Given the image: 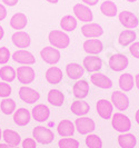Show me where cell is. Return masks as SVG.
I'll return each mask as SVG.
<instances>
[{"label": "cell", "mask_w": 139, "mask_h": 148, "mask_svg": "<svg viewBox=\"0 0 139 148\" xmlns=\"http://www.w3.org/2000/svg\"><path fill=\"white\" fill-rule=\"evenodd\" d=\"M48 40L52 47L57 49H65L70 44V38L61 30H52L48 35Z\"/></svg>", "instance_id": "obj_1"}, {"label": "cell", "mask_w": 139, "mask_h": 148, "mask_svg": "<svg viewBox=\"0 0 139 148\" xmlns=\"http://www.w3.org/2000/svg\"><path fill=\"white\" fill-rule=\"evenodd\" d=\"M32 137L34 139L42 145H48L53 141L55 139V134L52 133L51 129L42 126H37L32 130Z\"/></svg>", "instance_id": "obj_2"}, {"label": "cell", "mask_w": 139, "mask_h": 148, "mask_svg": "<svg viewBox=\"0 0 139 148\" xmlns=\"http://www.w3.org/2000/svg\"><path fill=\"white\" fill-rule=\"evenodd\" d=\"M111 125L116 132L124 134L129 132V129L131 128V121L126 115L121 114V112H116L112 115Z\"/></svg>", "instance_id": "obj_3"}, {"label": "cell", "mask_w": 139, "mask_h": 148, "mask_svg": "<svg viewBox=\"0 0 139 148\" xmlns=\"http://www.w3.org/2000/svg\"><path fill=\"white\" fill-rule=\"evenodd\" d=\"M75 127L80 135H89L96 129V124L91 118L82 116V117L76 119Z\"/></svg>", "instance_id": "obj_4"}, {"label": "cell", "mask_w": 139, "mask_h": 148, "mask_svg": "<svg viewBox=\"0 0 139 148\" xmlns=\"http://www.w3.org/2000/svg\"><path fill=\"white\" fill-rule=\"evenodd\" d=\"M16 76L18 80L26 86L35 80L36 74H35V70L30 66H20L16 70Z\"/></svg>", "instance_id": "obj_5"}, {"label": "cell", "mask_w": 139, "mask_h": 148, "mask_svg": "<svg viewBox=\"0 0 139 148\" xmlns=\"http://www.w3.org/2000/svg\"><path fill=\"white\" fill-rule=\"evenodd\" d=\"M40 57L42 58L45 62H47L49 65H56L60 60V51L52 46H48V47H45L41 49Z\"/></svg>", "instance_id": "obj_6"}, {"label": "cell", "mask_w": 139, "mask_h": 148, "mask_svg": "<svg viewBox=\"0 0 139 148\" xmlns=\"http://www.w3.org/2000/svg\"><path fill=\"white\" fill-rule=\"evenodd\" d=\"M73 14L78 20L82 22H89L92 21V11L89 9V7L82 5V3H76L73 6Z\"/></svg>", "instance_id": "obj_7"}, {"label": "cell", "mask_w": 139, "mask_h": 148, "mask_svg": "<svg viewBox=\"0 0 139 148\" xmlns=\"http://www.w3.org/2000/svg\"><path fill=\"white\" fill-rule=\"evenodd\" d=\"M108 64H109V67L114 71H123L128 67L129 60L125 55L116 53V55H112L110 57Z\"/></svg>", "instance_id": "obj_8"}, {"label": "cell", "mask_w": 139, "mask_h": 148, "mask_svg": "<svg viewBox=\"0 0 139 148\" xmlns=\"http://www.w3.org/2000/svg\"><path fill=\"white\" fill-rule=\"evenodd\" d=\"M19 97L22 101H25L27 104H35L36 101L39 100L40 94L37 90L30 88L28 86H22L19 89Z\"/></svg>", "instance_id": "obj_9"}, {"label": "cell", "mask_w": 139, "mask_h": 148, "mask_svg": "<svg viewBox=\"0 0 139 148\" xmlns=\"http://www.w3.org/2000/svg\"><path fill=\"white\" fill-rule=\"evenodd\" d=\"M12 59H14V61H16V62L21 64V65H26V66L34 65V64L36 62L35 56L30 51L25 50V49H20V50H17V51L14 52Z\"/></svg>", "instance_id": "obj_10"}, {"label": "cell", "mask_w": 139, "mask_h": 148, "mask_svg": "<svg viewBox=\"0 0 139 148\" xmlns=\"http://www.w3.org/2000/svg\"><path fill=\"white\" fill-rule=\"evenodd\" d=\"M81 34L87 38H98L103 34V29L98 23L89 22L81 27Z\"/></svg>", "instance_id": "obj_11"}, {"label": "cell", "mask_w": 139, "mask_h": 148, "mask_svg": "<svg viewBox=\"0 0 139 148\" xmlns=\"http://www.w3.org/2000/svg\"><path fill=\"white\" fill-rule=\"evenodd\" d=\"M96 109L98 115L103 119H109L112 117V110H114V105L107 99H100L96 105Z\"/></svg>", "instance_id": "obj_12"}, {"label": "cell", "mask_w": 139, "mask_h": 148, "mask_svg": "<svg viewBox=\"0 0 139 148\" xmlns=\"http://www.w3.org/2000/svg\"><path fill=\"white\" fill-rule=\"evenodd\" d=\"M111 104L114 105L118 110H126L129 106V98L126 94L121 91H114L111 95Z\"/></svg>", "instance_id": "obj_13"}, {"label": "cell", "mask_w": 139, "mask_h": 148, "mask_svg": "<svg viewBox=\"0 0 139 148\" xmlns=\"http://www.w3.org/2000/svg\"><path fill=\"white\" fill-rule=\"evenodd\" d=\"M31 116H32V118L35 119L36 121L45 123V121H47V120L49 119L50 110H49V108L44 104L36 105V106L32 108Z\"/></svg>", "instance_id": "obj_14"}, {"label": "cell", "mask_w": 139, "mask_h": 148, "mask_svg": "<svg viewBox=\"0 0 139 148\" xmlns=\"http://www.w3.org/2000/svg\"><path fill=\"white\" fill-rule=\"evenodd\" d=\"M118 18H119V21L120 23L126 27V28H128V29H132V28H136L137 26H138V18L136 17V16L134 15L132 12L130 11H127V10H124V11H121L119 16H118Z\"/></svg>", "instance_id": "obj_15"}, {"label": "cell", "mask_w": 139, "mask_h": 148, "mask_svg": "<svg viewBox=\"0 0 139 148\" xmlns=\"http://www.w3.org/2000/svg\"><path fill=\"white\" fill-rule=\"evenodd\" d=\"M11 40L16 47L18 48H28L31 42L30 36L26 32V31H17L11 36Z\"/></svg>", "instance_id": "obj_16"}, {"label": "cell", "mask_w": 139, "mask_h": 148, "mask_svg": "<svg viewBox=\"0 0 139 148\" xmlns=\"http://www.w3.org/2000/svg\"><path fill=\"white\" fill-rule=\"evenodd\" d=\"M76 130V127L71 120L62 119L57 126V132L61 137H71Z\"/></svg>", "instance_id": "obj_17"}, {"label": "cell", "mask_w": 139, "mask_h": 148, "mask_svg": "<svg viewBox=\"0 0 139 148\" xmlns=\"http://www.w3.org/2000/svg\"><path fill=\"white\" fill-rule=\"evenodd\" d=\"M90 82H92L95 86L103 89H109L112 87V82L109 77H107L106 75L100 74V73H96V74L90 76Z\"/></svg>", "instance_id": "obj_18"}, {"label": "cell", "mask_w": 139, "mask_h": 148, "mask_svg": "<svg viewBox=\"0 0 139 148\" xmlns=\"http://www.w3.org/2000/svg\"><path fill=\"white\" fill-rule=\"evenodd\" d=\"M82 48L89 55H98L103 51V45L99 39H88L84 42Z\"/></svg>", "instance_id": "obj_19"}, {"label": "cell", "mask_w": 139, "mask_h": 148, "mask_svg": "<svg viewBox=\"0 0 139 148\" xmlns=\"http://www.w3.org/2000/svg\"><path fill=\"white\" fill-rule=\"evenodd\" d=\"M84 67L88 73H97L103 67V60L97 56H87L84 59Z\"/></svg>", "instance_id": "obj_20"}, {"label": "cell", "mask_w": 139, "mask_h": 148, "mask_svg": "<svg viewBox=\"0 0 139 148\" xmlns=\"http://www.w3.org/2000/svg\"><path fill=\"white\" fill-rule=\"evenodd\" d=\"M31 114L26 108H19L14 112V121L18 126H27L30 123Z\"/></svg>", "instance_id": "obj_21"}, {"label": "cell", "mask_w": 139, "mask_h": 148, "mask_svg": "<svg viewBox=\"0 0 139 148\" xmlns=\"http://www.w3.org/2000/svg\"><path fill=\"white\" fill-rule=\"evenodd\" d=\"M84 73H85V69L79 64L71 62V64H68L66 66V74L70 79L79 80L81 77L84 76Z\"/></svg>", "instance_id": "obj_22"}, {"label": "cell", "mask_w": 139, "mask_h": 148, "mask_svg": "<svg viewBox=\"0 0 139 148\" xmlns=\"http://www.w3.org/2000/svg\"><path fill=\"white\" fill-rule=\"evenodd\" d=\"M45 76H46V80L49 82V84H51V85H57V84H59V82L62 80V77H64L62 70L56 66L50 67L46 71Z\"/></svg>", "instance_id": "obj_23"}, {"label": "cell", "mask_w": 139, "mask_h": 148, "mask_svg": "<svg viewBox=\"0 0 139 148\" xmlns=\"http://www.w3.org/2000/svg\"><path fill=\"white\" fill-rule=\"evenodd\" d=\"M73 92L76 98H86L89 94V84L86 80H77L73 87Z\"/></svg>", "instance_id": "obj_24"}, {"label": "cell", "mask_w": 139, "mask_h": 148, "mask_svg": "<svg viewBox=\"0 0 139 148\" xmlns=\"http://www.w3.org/2000/svg\"><path fill=\"white\" fill-rule=\"evenodd\" d=\"M28 23V19H27V16L22 12H18L11 17L10 19V27L15 30H22L26 28Z\"/></svg>", "instance_id": "obj_25"}, {"label": "cell", "mask_w": 139, "mask_h": 148, "mask_svg": "<svg viewBox=\"0 0 139 148\" xmlns=\"http://www.w3.org/2000/svg\"><path fill=\"white\" fill-rule=\"evenodd\" d=\"M2 138L6 144L11 145V146H19V144L21 143V137L20 135L11 129H6L2 132Z\"/></svg>", "instance_id": "obj_26"}, {"label": "cell", "mask_w": 139, "mask_h": 148, "mask_svg": "<svg viewBox=\"0 0 139 148\" xmlns=\"http://www.w3.org/2000/svg\"><path fill=\"white\" fill-rule=\"evenodd\" d=\"M70 109L73 111V114H75L76 116H79V117H82V116H86L89 110H90V106L88 103L86 101H81V100H76L71 104V107Z\"/></svg>", "instance_id": "obj_27"}, {"label": "cell", "mask_w": 139, "mask_h": 148, "mask_svg": "<svg viewBox=\"0 0 139 148\" xmlns=\"http://www.w3.org/2000/svg\"><path fill=\"white\" fill-rule=\"evenodd\" d=\"M136 143V137L132 134L124 133L118 136V144L121 148H135Z\"/></svg>", "instance_id": "obj_28"}, {"label": "cell", "mask_w": 139, "mask_h": 148, "mask_svg": "<svg viewBox=\"0 0 139 148\" xmlns=\"http://www.w3.org/2000/svg\"><path fill=\"white\" fill-rule=\"evenodd\" d=\"M47 99H48V101H49L50 105L56 106V107H60V106H62L64 101H65V96L58 89H51L48 92Z\"/></svg>", "instance_id": "obj_29"}, {"label": "cell", "mask_w": 139, "mask_h": 148, "mask_svg": "<svg viewBox=\"0 0 139 148\" xmlns=\"http://www.w3.org/2000/svg\"><path fill=\"white\" fill-rule=\"evenodd\" d=\"M136 39V32L134 30H124L120 32L118 37V42L123 47H126L128 45L132 44Z\"/></svg>", "instance_id": "obj_30"}, {"label": "cell", "mask_w": 139, "mask_h": 148, "mask_svg": "<svg viewBox=\"0 0 139 148\" xmlns=\"http://www.w3.org/2000/svg\"><path fill=\"white\" fill-rule=\"evenodd\" d=\"M134 77L130 74H124L119 77V87L123 91H130L134 88Z\"/></svg>", "instance_id": "obj_31"}, {"label": "cell", "mask_w": 139, "mask_h": 148, "mask_svg": "<svg viewBox=\"0 0 139 148\" xmlns=\"http://www.w3.org/2000/svg\"><path fill=\"white\" fill-rule=\"evenodd\" d=\"M60 27L65 31H73L77 28V19L73 16H65L60 20Z\"/></svg>", "instance_id": "obj_32"}, {"label": "cell", "mask_w": 139, "mask_h": 148, "mask_svg": "<svg viewBox=\"0 0 139 148\" xmlns=\"http://www.w3.org/2000/svg\"><path fill=\"white\" fill-rule=\"evenodd\" d=\"M16 77V70L11 66H2L0 68V78L3 82H12Z\"/></svg>", "instance_id": "obj_33"}, {"label": "cell", "mask_w": 139, "mask_h": 148, "mask_svg": "<svg viewBox=\"0 0 139 148\" xmlns=\"http://www.w3.org/2000/svg\"><path fill=\"white\" fill-rule=\"evenodd\" d=\"M100 11L107 17H115L117 15V6L115 2L110 0H106L100 6Z\"/></svg>", "instance_id": "obj_34"}, {"label": "cell", "mask_w": 139, "mask_h": 148, "mask_svg": "<svg viewBox=\"0 0 139 148\" xmlns=\"http://www.w3.org/2000/svg\"><path fill=\"white\" fill-rule=\"evenodd\" d=\"M0 109L5 115H11L16 111V103L11 98H3L0 103Z\"/></svg>", "instance_id": "obj_35"}, {"label": "cell", "mask_w": 139, "mask_h": 148, "mask_svg": "<svg viewBox=\"0 0 139 148\" xmlns=\"http://www.w3.org/2000/svg\"><path fill=\"white\" fill-rule=\"evenodd\" d=\"M86 146L88 148H103V140L101 138L95 135V134H89L87 137H86Z\"/></svg>", "instance_id": "obj_36"}, {"label": "cell", "mask_w": 139, "mask_h": 148, "mask_svg": "<svg viewBox=\"0 0 139 148\" xmlns=\"http://www.w3.org/2000/svg\"><path fill=\"white\" fill-rule=\"evenodd\" d=\"M58 146L59 148H79V141L70 137H65L58 141Z\"/></svg>", "instance_id": "obj_37"}, {"label": "cell", "mask_w": 139, "mask_h": 148, "mask_svg": "<svg viewBox=\"0 0 139 148\" xmlns=\"http://www.w3.org/2000/svg\"><path fill=\"white\" fill-rule=\"evenodd\" d=\"M11 91H12V89L8 82H0V97L1 98H8L11 95Z\"/></svg>", "instance_id": "obj_38"}, {"label": "cell", "mask_w": 139, "mask_h": 148, "mask_svg": "<svg viewBox=\"0 0 139 148\" xmlns=\"http://www.w3.org/2000/svg\"><path fill=\"white\" fill-rule=\"evenodd\" d=\"M10 58H11V55L7 47H0V65L7 64Z\"/></svg>", "instance_id": "obj_39"}, {"label": "cell", "mask_w": 139, "mask_h": 148, "mask_svg": "<svg viewBox=\"0 0 139 148\" xmlns=\"http://www.w3.org/2000/svg\"><path fill=\"white\" fill-rule=\"evenodd\" d=\"M37 141L34 138H26L22 141V148H36L37 147Z\"/></svg>", "instance_id": "obj_40"}, {"label": "cell", "mask_w": 139, "mask_h": 148, "mask_svg": "<svg viewBox=\"0 0 139 148\" xmlns=\"http://www.w3.org/2000/svg\"><path fill=\"white\" fill-rule=\"evenodd\" d=\"M129 51H130V53H131L135 58L139 59V41L132 42V45L130 46V48H129Z\"/></svg>", "instance_id": "obj_41"}, {"label": "cell", "mask_w": 139, "mask_h": 148, "mask_svg": "<svg viewBox=\"0 0 139 148\" xmlns=\"http://www.w3.org/2000/svg\"><path fill=\"white\" fill-rule=\"evenodd\" d=\"M7 17V9L5 8L3 5L0 3V21H2Z\"/></svg>", "instance_id": "obj_42"}, {"label": "cell", "mask_w": 139, "mask_h": 148, "mask_svg": "<svg viewBox=\"0 0 139 148\" xmlns=\"http://www.w3.org/2000/svg\"><path fill=\"white\" fill-rule=\"evenodd\" d=\"M2 2L5 5L9 6V7H14V6H16L18 3V0H2Z\"/></svg>", "instance_id": "obj_43"}, {"label": "cell", "mask_w": 139, "mask_h": 148, "mask_svg": "<svg viewBox=\"0 0 139 148\" xmlns=\"http://www.w3.org/2000/svg\"><path fill=\"white\" fill-rule=\"evenodd\" d=\"M99 0H82L84 3H86L88 6H95L96 3H98Z\"/></svg>", "instance_id": "obj_44"}, {"label": "cell", "mask_w": 139, "mask_h": 148, "mask_svg": "<svg viewBox=\"0 0 139 148\" xmlns=\"http://www.w3.org/2000/svg\"><path fill=\"white\" fill-rule=\"evenodd\" d=\"M0 148H19L18 146H11V145H8V144H1L0 143Z\"/></svg>", "instance_id": "obj_45"}, {"label": "cell", "mask_w": 139, "mask_h": 148, "mask_svg": "<svg viewBox=\"0 0 139 148\" xmlns=\"http://www.w3.org/2000/svg\"><path fill=\"white\" fill-rule=\"evenodd\" d=\"M135 85H136V87L139 89V74L136 75V77H135Z\"/></svg>", "instance_id": "obj_46"}, {"label": "cell", "mask_w": 139, "mask_h": 148, "mask_svg": "<svg viewBox=\"0 0 139 148\" xmlns=\"http://www.w3.org/2000/svg\"><path fill=\"white\" fill-rule=\"evenodd\" d=\"M3 35H5V31H3V28L0 26V40L3 38Z\"/></svg>", "instance_id": "obj_47"}, {"label": "cell", "mask_w": 139, "mask_h": 148, "mask_svg": "<svg viewBox=\"0 0 139 148\" xmlns=\"http://www.w3.org/2000/svg\"><path fill=\"white\" fill-rule=\"evenodd\" d=\"M135 119H136V121H137V124L139 125V109L137 110L136 112V115H135Z\"/></svg>", "instance_id": "obj_48"}, {"label": "cell", "mask_w": 139, "mask_h": 148, "mask_svg": "<svg viewBox=\"0 0 139 148\" xmlns=\"http://www.w3.org/2000/svg\"><path fill=\"white\" fill-rule=\"evenodd\" d=\"M48 2H50V3H53V5H56L57 2H58L59 0H47Z\"/></svg>", "instance_id": "obj_49"}, {"label": "cell", "mask_w": 139, "mask_h": 148, "mask_svg": "<svg viewBox=\"0 0 139 148\" xmlns=\"http://www.w3.org/2000/svg\"><path fill=\"white\" fill-rule=\"evenodd\" d=\"M2 138V130H1V128H0V139Z\"/></svg>", "instance_id": "obj_50"}, {"label": "cell", "mask_w": 139, "mask_h": 148, "mask_svg": "<svg viewBox=\"0 0 139 148\" xmlns=\"http://www.w3.org/2000/svg\"><path fill=\"white\" fill-rule=\"evenodd\" d=\"M127 1H129V2H135V1H137V0H127Z\"/></svg>", "instance_id": "obj_51"}]
</instances>
